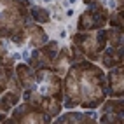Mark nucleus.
<instances>
[{
	"label": "nucleus",
	"mask_w": 124,
	"mask_h": 124,
	"mask_svg": "<svg viewBox=\"0 0 124 124\" xmlns=\"http://www.w3.org/2000/svg\"><path fill=\"white\" fill-rule=\"evenodd\" d=\"M70 72L67 73L63 82V89H65V94H67V103L65 107L67 108H75V107L80 103V87H79V75H77V68L75 65H72L68 68Z\"/></svg>",
	"instance_id": "f257e3e1"
},
{
	"label": "nucleus",
	"mask_w": 124,
	"mask_h": 124,
	"mask_svg": "<svg viewBox=\"0 0 124 124\" xmlns=\"http://www.w3.org/2000/svg\"><path fill=\"white\" fill-rule=\"evenodd\" d=\"M24 35H26V42L37 49L47 42V33L39 24H24Z\"/></svg>",
	"instance_id": "f03ea898"
},
{
	"label": "nucleus",
	"mask_w": 124,
	"mask_h": 124,
	"mask_svg": "<svg viewBox=\"0 0 124 124\" xmlns=\"http://www.w3.org/2000/svg\"><path fill=\"white\" fill-rule=\"evenodd\" d=\"M108 86H110V94L112 96H117L121 98L122 96V84H124V80H122V68H115V70H110L108 72Z\"/></svg>",
	"instance_id": "7ed1b4c3"
},
{
	"label": "nucleus",
	"mask_w": 124,
	"mask_h": 124,
	"mask_svg": "<svg viewBox=\"0 0 124 124\" xmlns=\"http://www.w3.org/2000/svg\"><path fill=\"white\" fill-rule=\"evenodd\" d=\"M39 108L42 110L46 115H49V117H56V115L61 112V101H58L54 96L47 94L46 98H40Z\"/></svg>",
	"instance_id": "20e7f679"
},
{
	"label": "nucleus",
	"mask_w": 124,
	"mask_h": 124,
	"mask_svg": "<svg viewBox=\"0 0 124 124\" xmlns=\"http://www.w3.org/2000/svg\"><path fill=\"white\" fill-rule=\"evenodd\" d=\"M16 77L21 82V86L31 87L33 82H35V73H33V70H31V67L28 63H19L18 67H16Z\"/></svg>",
	"instance_id": "39448f33"
},
{
	"label": "nucleus",
	"mask_w": 124,
	"mask_h": 124,
	"mask_svg": "<svg viewBox=\"0 0 124 124\" xmlns=\"http://www.w3.org/2000/svg\"><path fill=\"white\" fill-rule=\"evenodd\" d=\"M101 61H103V65L107 68H112V67H115V65H121L122 63V51L121 49H114V47L103 49Z\"/></svg>",
	"instance_id": "423d86ee"
},
{
	"label": "nucleus",
	"mask_w": 124,
	"mask_h": 124,
	"mask_svg": "<svg viewBox=\"0 0 124 124\" xmlns=\"http://www.w3.org/2000/svg\"><path fill=\"white\" fill-rule=\"evenodd\" d=\"M94 121V114L89 112V114H75V112H70L67 115L58 119V122H93Z\"/></svg>",
	"instance_id": "0eeeda50"
},
{
	"label": "nucleus",
	"mask_w": 124,
	"mask_h": 124,
	"mask_svg": "<svg viewBox=\"0 0 124 124\" xmlns=\"http://www.w3.org/2000/svg\"><path fill=\"white\" fill-rule=\"evenodd\" d=\"M107 42H110V47H114V49H121V46H122V30H119V28L107 30Z\"/></svg>",
	"instance_id": "6e6552de"
},
{
	"label": "nucleus",
	"mask_w": 124,
	"mask_h": 124,
	"mask_svg": "<svg viewBox=\"0 0 124 124\" xmlns=\"http://www.w3.org/2000/svg\"><path fill=\"white\" fill-rule=\"evenodd\" d=\"M30 18L33 21H37V23H49L51 21L49 11L42 9V7H35V5H31V9H30Z\"/></svg>",
	"instance_id": "1a4fd4ad"
},
{
	"label": "nucleus",
	"mask_w": 124,
	"mask_h": 124,
	"mask_svg": "<svg viewBox=\"0 0 124 124\" xmlns=\"http://www.w3.org/2000/svg\"><path fill=\"white\" fill-rule=\"evenodd\" d=\"M101 112H110V114H122V100L121 98H117V100H108L105 101Z\"/></svg>",
	"instance_id": "9d476101"
},
{
	"label": "nucleus",
	"mask_w": 124,
	"mask_h": 124,
	"mask_svg": "<svg viewBox=\"0 0 124 124\" xmlns=\"http://www.w3.org/2000/svg\"><path fill=\"white\" fill-rule=\"evenodd\" d=\"M2 100L7 101L11 107H16V105L19 103V94H18V93H14V91H9V93H5V94L2 96Z\"/></svg>",
	"instance_id": "9b49d317"
},
{
	"label": "nucleus",
	"mask_w": 124,
	"mask_h": 124,
	"mask_svg": "<svg viewBox=\"0 0 124 124\" xmlns=\"http://www.w3.org/2000/svg\"><path fill=\"white\" fill-rule=\"evenodd\" d=\"M108 23H110L112 28H119V30H122V11L112 14V18H110Z\"/></svg>",
	"instance_id": "f8f14e48"
},
{
	"label": "nucleus",
	"mask_w": 124,
	"mask_h": 124,
	"mask_svg": "<svg viewBox=\"0 0 124 124\" xmlns=\"http://www.w3.org/2000/svg\"><path fill=\"white\" fill-rule=\"evenodd\" d=\"M100 122H122V119H121V115H117V117H115V115H112L110 112H105L103 115H101V119H100Z\"/></svg>",
	"instance_id": "ddd939ff"
},
{
	"label": "nucleus",
	"mask_w": 124,
	"mask_h": 124,
	"mask_svg": "<svg viewBox=\"0 0 124 124\" xmlns=\"http://www.w3.org/2000/svg\"><path fill=\"white\" fill-rule=\"evenodd\" d=\"M31 94H33V93H31L30 89H28V91H24V93H23V100L30 103V101H31Z\"/></svg>",
	"instance_id": "4468645a"
},
{
	"label": "nucleus",
	"mask_w": 124,
	"mask_h": 124,
	"mask_svg": "<svg viewBox=\"0 0 124 124\" xmlns=\"http://www.w3.org/2000/svg\"><path fill=\"white\" fill-rule=\"evenodd\" d=\"M73 14H75V11H73V9H68L67 12H65V18H72Z\"/></svg>",
	"instance_id": "2eb2a0df"
},
{
	"label": "nucleus",
	"mask_w": 124,
	"mask_h": 124,
	"mask_svg": "<svg viewBox=\"0 0 124 124\" xmlns=\"http://www.w3.org/2000/svg\"><path fill=\"white\" fill-rule=\"evenodd\" d=\"M23 58H24V60H26L28 61V58H30V54H28V51H23V54H21Z\"/></svg>",
	"instance_id": "dca6fc26"
},
{
	"label": "nucleus",
	"mask_w": 124,
	"mask_h": 124,
	"mask_svg": "<svg viewBox=\"0 0 124 124\" xmlns=\"http://www.w3.org/2000/svg\"><path fill=\"white\" fill-rule=\"evenodd\" d=\"M107 4H108V7H110V9H114V7H115V2H114V0H108Z\"/></svg>",
	"instance_id": "f3484780"
},
{
	"label": "nucleus",
	"mask_w": 124,
	"mask_h": 124,
	"mask_svg": "<svg viewBox=\"0 0 124 124\" xmlns=\"http://www.w3.org/2000/svg\"><path fill=\"white\" fill-rule=\"evenodd\" d=\"M60 37H61V39H65V37H67V31L61 30V31H60Z\"/></svg>",
	"instance_id": "a211bd4d"
},
{
	"label": "nucleus",
	"mask_w": 124,
	"mask_h": 124,
	"mask_svg": "<svg viewBox=\"0 0 124 124\" xmlns=\"http://www.w3.org/2000/svg\"><path fill=\"white\" fill-rule=\"evenodd\" d=\"M12 58H14V60H19L21 54H19V53H14V54H12Z\"/></svg>",
	"instance_id": "6ab92c4d"
},
{
	"label": "nucleus",
	"mask_w": 124,
	"mask_h": 124,
	"mask_svg": "<svg viewBox=\"0 0 124 124\" xmlns=\"http://www.w3.org/2000/svg\"><path fill=\"white\" fill-rule=\"evenodd\" d=\"M84 4H87V5H93V4H94V0H84Z\"/></svg>",
	"instance_id": "aec40b11"
},
{
	"label": "nucleus",
	"mask_w": 124,
	"mask_h": 124,
	"mask_svg": "<svg viewBox=\"0 0 124 124\" xmlns=\"http://www.w3.org/2000/svg\"><path fill=\"white\" fill-rule=\"evenodd\" d=\"M54 19H56V21H63V16H56V14H54Z\"/></svg>",
	"instance_id": "412c9836"
},
{
	"label": "nucleus",
	"mask_w": 124,
	"mask_h": 124,
	"mask_svg": "<svg viewBox=\"0 0 124 124\" xmlns=\"http://www.w3.org/2000/svg\"><path fill=\"white\" fill-rule=\"evenodd\" d=\"M67 2H68V5H73L75 2H79V0H67Z\"/></svg>",
	"instance_id": "4be33fe9"
},
{
	"label": "nucleus",
	"mask_w": 124,
	"mask_h": 124,
	"mask_svg": "<svg viewBox=\"0 0 124 124\" xmlns=\"http://www.w3.org/2000/svg\"><path fill=\"white\" fill-rule=\"evenodd\" d=\"M4 121H5V115H4V114H0V122H4Z\"/></svg>",
	"instance_id": "5701e85b"
},
{
	"label": "nucleus",
	"mask_w": 124,
	"mask_h": 124,
	"mask_svg": "<svg viewBox=\"0 0 124 124\" xmlns=\"http://www.w3.org/2000/svg\"><path fill=\"white\" fill-rule=\"evenodd\" d=\"M44 2H51V0H44Z\"/></svg>",
	"instance_id": "b1692460"
},
{
	"label": "nucleus",
	"mask_w": 124,
	"mask_h": 124,
	"mask_svg": "<svg viewBox=\"0 0 124 124\" xmlns=\"http://www.w3.org/2000/svg\"><path fill=\"white\" fill-rule=\"evenodd\" d=\"M100 2H103V0H100Z\"/></svg>",
	"instance_id": "393cba45"
}]
</instances>
